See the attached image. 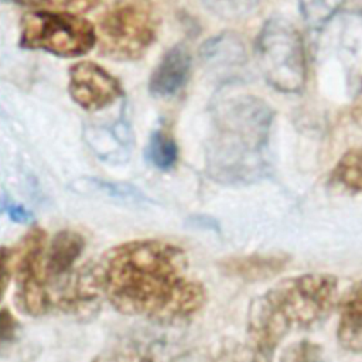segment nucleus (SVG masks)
Instances as JSON below:
<instances>
[{"label": "nucleus", "mask_w": 362, "mask_h": 362, "mask_svg": "<svg viewBox=\"0 0 362 362\" xmlns=\"http://www.w3.org/2000/svg\"><path fill=\"white\" fill-rule=\"evenodd\" d=\"M103 298L120 314L171 325L191 320L208 301V290L189 266L187 252L163 239H134L106 250L95 262Z\"/></svg>", "instance_id": "obj_1"}, {"label": "nucleus", "mask_w": 362, "mask_h": 362, "mask_svg": "<svg viewBox=\"0 0 362 362\" xmlns=\"http://www.w3.org/2000/svg\"><path fill=\"white\" fill-rule=\"evenodd\" d=\"M338 300V279L329 273H304L272 286L247 308L249 362H273L276 349L290 332L320 327Z\"/></svg>", "instance_id": "obj_2"}, {"label": "nucleus", "mask_w": 362, "mask_h": 362, "mask_svg": "<svg viewBox=\"0 0 362 362\" xmlns=\"http://www.w3.org/2000/svg\"><path fill=\"white\" fill-rule=\"evenodd\" d=\"M211 136L205 163L208 175L221 184H250L267 174L272 107L247 93L219 95L211 107Z\"/></svg>", "instance_id": "obj_3"}, {"label": "nucleus", "mask_w": 362, "mask_h": 362, "mask_svg": "<svg viewBox=\"0 0 362 362\" xmlns=\"http://www.w3.org/2000/svg\"><path fill=\"white\" fill-rule=\"evenodd\" d=\"M256 57L266 82L281 93H300L307 81L305 48L298 30L281 17L269 18L256 38Z\"/></svg>", "instance_id": "obj_4"}, {"label": "nucleus", "mask_w": 362, "mask_h": 362, "mask_svg": "<svg viewBox=\"0 0 362 362\" xmlns=\"http://www.w3.org/2000/svg\"><path fill=\"white\" fill-rule=\"evenodd\" d=\"M47 233L33 226L11 247H1V262L13 270L17 308L30 317H42L54 308L52 284L45 267Z\"/></svg>", "instance_id": "obj_5"}, {"label": "nucleus", "mask_w": 362, "mask_h": 362, "mask_svg": "<svg viewBox=\"0 0 362 362\" xmlns=\"http://www.w3.org/2000/svg\"><path fill=\"white\" fill-rule=\"evenodd\" d=\"M98 41L90 21L72 13L37 10L20 21V47L57 57L76 58L88 54Z\"/></svg>", "instance_id": "obj_6"}, {"label": "nucleus", "mask_w": 362, "mask_h": 362, "mask_svg": "<svg viewBox=\"0 0 362 362\" xmlns=\"http://www.w3.org/2000/svg\"><path fill=\"white\" fill-rule=\"evenodd\" d=\"M156 38V18L139 0H119L99 21V48L117 61H134L144 55Z\"/></svg>", "instance_id": "obj_7"}, {"label": "nucleus", "mask_w": 362, "mask_h": 362, "mask_svg": "<svg viewBox=\"0 0 362 362\" xmlns=\"http://www.w3.org/2000/svg\"><path fill=\"white\" fill-rule=\"evenodd\" d=\"M68 92L88 112H98L123 96L120 82L92 61H81L69 68Z\"/></svg>", "instance_id": "obj_8"}, {"label": "nucleus", "mask_w": 362, "mask_h": 362, "mask_svg": "<svg viewBox=\"0 0 362 362\" xmlns=\"http://www.w3.org/2000/svg\"><path fill=\"white\" fill-rule=\"evenodd\" d=\"M122 106L119 117L109 124H88L83 129L86 144L100 160L123 163L129 158L133 147V132Z\"/></svg>", "instance_id": "obj_9"}, {"label": "nucleus", "mask_w": 362, "mask_h": 362, "mask_svg": "<svg viewBox=\"0 0 362 362\" xmlns=\"http://www.w3.org/2000/svg\"><path fill=\"white\" fill-rule=\"evenodd\" d=\"M338 54L351 98L362 95V11H351L342 18Z\"/></svg>", "instance_id": "obj_10"}, {"label": "nucleus", "mask_w": 362, "mask_h": 362, "mask_svg": "<svg viewBox=\"0 0 362 362\" xmlns=\"http://www.w3.org/2000/svg\"><path fill=\"white\" fill-rule=\"evenodd\" d=\"M191 54L184 44H175L164 52L148 81V90L156 98H171L187 83Z\"/></svg>", "instance_id": "obj_11"}, {"label": "nucleus", "mask_w": 362, "mask_h": 362, "mask_svg": "<svg viewBox=\"0 0 362 362\" xmlns=\"http://www.w3.org/2000/svg\"><path fill=\"white\" fill-rule=\"evenodd\" d=\"M290 257L286 255H246L230 256L218 263V269L228 277L245 281H266L280 274L288 264Z\"/></svg>", "instance_id": "obj_12"}, {"label": "nucleus", "mask_w": 362, "mask_h": 362, "mask_svg": "<svg viewBox=\"0 0 362 362\" xmlns=\"http://www.w3.org/2000/svg\"><path fill=\"white\" fill-rule=\"evenodd\" d=\"M337 307L339 346L352 354H362V279L339 297Z\"/></svg>", "instance_id": "obj_13"}, {"label": "nucleus", "mask_w": 362, "mask_h": 362, "mask_svg": "<svg viewBox=\"0 0 362 362\" xmlns=\"http://www.w3.org/2000/svg\"><path fill=\"white\" fill-rule=\"evenodd\" d=\"M85 245V238L72 229H62L54 235L45 253V267L52 287L76 269L75 263Z\"/></svg>", "instance_id": "obj_14"}, {"label": "nucleus", "mask_w": 362, "mask_h": 362, "mask_svg": "<svg viewBox=\"0 0 362 362\" xmlns=\"http://www.w3.org/2000/svg\"><path fill=\"white\" fill-rule=\"evenodd\" d=\"M201 59L212 68L239 65L245 57L242 41L232 34H221L209 38L199 49Z\"/></svg>", "instance_id": "obj_15"}, {"label": "nucleus", "mask_w": 362, "mask_h": 362, "mask_svg": "<svg viewBox=\"0 0 362 362\" xmlns=\"http://www.w3.org/2000/svg\"><path fill=\"white\" fill-rule=\"evenodd\" d=\"M146 158L157 170H171L178 160V147L174 137L164 129H156L148 137Z\"/></svg>", "instance_id": "obj_16"}, {"label": "nucleus", "mask_w": 362, "mask_h": 362, "mask_svg": "<svg viewBox=\"0 0 362 362\" xmlns=\"http://www.w3.org/2000/svg\"><path fill=\"white\" fill-rule=\"evenodd\" d=\"M331 178L349 191H362V148L346 151L332 170Z\"/></svg>", "instance_id": "obj_17"}, {"label": "nucleus", "mask_w": 362, "mask_h": 362, "mask_svg": "<svg viewBox=\"0 0 362 362\" xmlns=\"http://www.w3.org/2000/svg\"><path fill=\"white\" fill-rule=\"evenodd\" d=\"M297 4L304 23L320 30L342 10L345 0H297Z\"/></svg>", "instance_id": "obj_18"}, {"label": "nucleus", "mask_w": 362, "mask_h": 362, "mask_svg": "<svg viewBox=\"0 0 362 362\" xmlns=\"http://www.w3.org/2000/svg\"><path fill=\"white\" fill-rule=\"evenodd\" d=\"M78 184L92 191L102 192L110 198H117V199L132 201V202H139L146 199V197L140 189L124 182H112V181H105L99 178H82V180H78Z\"/></svg>", "instance_id": "obj_19"}, {"label": "nucleus", "mask_w": 362, "mask_h": 362, "mask_svg": "<svg viewBox=\"0 0 362 362\" xmlns=\"http://www.w3.org/2000/svg\"><path fill=\"white\" fill-rule=\"evenodd\" d=\"M260 0H202L205 7L223 20H240L249 16Z\"/></svg>", "instance_id": "obj_20"}, {"label": "nucleus", "mask_w": 362, "mask_h": 362, "mask_svg": "<svg viewBox=\"0 0 362 362\" xmlns=\"http://www.w3.org/2000/svg\"><path fill=\"white\" fill-rule=\"evenodd\" d=\"M279 362H325L324 349L310 339H300L281 351Z\"/></svg>", "instance_id": "obj_21"}, {"label": "nucleus", "mask_w": 362, "mask_h": 362, "mask_svg": "<svg viewBox=\"0 0 362 362\" xmlns=\"http://www.w3.org/2000/svg\"><path fill=\"white\" fill-rule=\"evenodd\" d=\"M92 362H153V359L137 345L120 344L112 349L100 352Z\"/></svg>", "instance_id": "obj_22"}, {"label": "nucleus", "mask_w": 362, "mask_h": 362, "mask_svg": "<svg viewBox=\"0 0 362 362\" xmlns=\"http://www.w3.org/2000/svg\"><path fill=\"white\" fill-rule=\"evenodd\" d=\"M23 7H58L68 13H88L99 4V0H8Z\"/></svg>", "instance_id": "obj_23"}, {"label": "nucleus", "mask_w": 362, "mask_h": 362, "mask_svg": "<svg viewBox=\"0 0 362 362\" xmlns=\"http://www.w3.org/2000/svg\"><path fill=\"white\" fill-rule=\"evenodd\" d=\"M18 328V322L11 314V311L4 305L0 313V335H1V344L6 345L11 342L16 338Z\"/></svg>", "instance_id": "obj_24"}, {"label": "nucleus", "mask_w": 362, "mask_h": 362, "mask_svg": "<svg viewBox=\"0 0 362 362\" xmlns=\"http://www.w3.org/2000/svg\"><path fill=\"white\" fill-rule=\"evenodd\" d=\"M3 212H6L8 215V218L16 223L27 225V223L33 222V214L23 205H20L11 199H7V197L3 198Z\"/></svg>", "instance_id": "obj_25"}]
</instances>
